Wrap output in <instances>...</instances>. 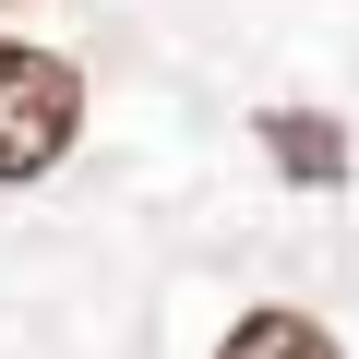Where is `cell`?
Segmentation results:
<instances>
[{"instance_id": "cell-1", "label": "cell", "mask_w": 359, "mask_h": 359, "mask_svg": "<svg viewBox=\"0 0 359 359\" xmlns=\"http://www.w3.org/2000/svg\"><path fill=\"white\" fill-rule=\"evenodd\" d=\"M72 144H84V72L36 36H0V192L48 180Z\"/></svg>"}, {"instance_id": "cell-2", "label": "cell", "mask_w": 359, "mask_h": 359, "mask_svg": "<svg viewBox=\"0 0 359 359\" xmlns=\"http://www.w3.org/2000/svg\"><path fill=\"white\" fill-rule=\"evenodd\" d=\"M264 156H276V180H299V192H335L347 180V132L323 108H264Z\"/></svg>"}, {"instance_id": "cell-4", "label": "cell", "mask_w": 359, "mask_h": 359, "mask_svg": "<svg viewBox=\"0 0 359 359\" xmlns=\"http://www.w3.org/2000/svg\"><path fill=\"white\" fill-rule=\"evenodd\" d=\"M0 13H25V0H0Z\"/></svg>"}, {"instance_id": "cell-3", "label": "cell", "mask_w": 359, "mask_h": 359, "mask_svg": "<svg viewBox=\"0 0 359 359\" xmlns=\"http://www.w3.org/2000/svg\"><path fill=\"white\" fill-rule=\"evenodd\" d=\"M216 359H347V347H335L311 311L264 299V311H240V323H228V347H216Z\"/></svg>"}]
</instances>
